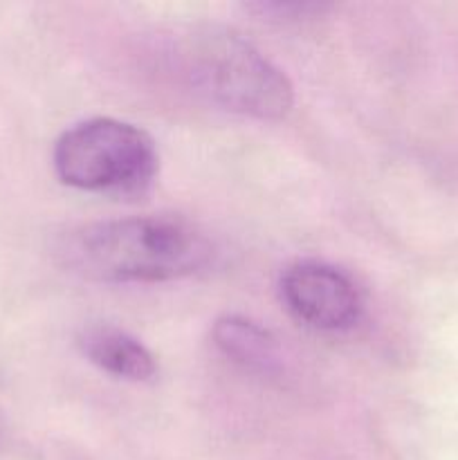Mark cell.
Masks as SVG:
<instances>
[{
  "label": "cell",
  "mask_w": 458,
  "mask_h": 460,
  "mask_svg": "<svg viewBox=\"0 0 458 460\" xmlns=\"http://www.w3.org/2000/svg\"><path fill=\"white\" fill-rule=\"evenodd\" d=\"M61 254L72 272L90 281L160 283L205 268L211 243L182 218L142 216L76 229Z\"/></svg>",
  "instance_id": "obj_1"
},
{
  "label": "cell",
  "mask_w": 458,
  "mask_h": 460,
  "mask_svg": "<svg viewBox=\"0 0 458 460\" xmlns=\"http://www.w3.org/2000/svg\"><path fill=\"white\" fill-rule=\"evenodd\" d=\"M193 88L225 111L281 119L295 103L290 79L242 36L227 30L196 34L184 48Z\"/></svg>",
  "instance_id": "obj_2"
},
{
  "label": "cell",
  "mask_w": 458,
  "mask_h": 460,
  "mask_svg": "<svg viewBox=\"0 0 458 460\" xmlns=\"http://www.w3.org/2000/svg\"><path fill=\"white\" fill-rule=\"evenodd\" d=\"M155 142L126 121L97 117L58 137L54 169L67 187L110 196H137L157 173Z\"/></svg>",
  "instance_id": "obj_3"
},
{
  "label": "cell",
  "mask_w": 458,
  "mask_h": 460,
  "mask_svg": "<svg viewBox=\"0 0 458 460\" xmlns=\"http://www.w3.org/2000/svg\"><path fill=\"white\" fill-rule=\"evenodd\" d=\"M287 310L317 331H348L362 317V295L341 270L319 261H304L281 277Z\"/></svg>",
  "instance_id": "obj_4"
},
{
  "label": "cell",
  "mask_w": 458,
  "mask_h": 460,
  "mask_svg": "<svg viewBox=\"0 0 458 460\" xmlns=\"http://www.w3.org/2000/svg\"><path fill=\"white\" fill-rule=\"evenodd\" d=\"M81 353L101 371L130 382H146L157 373L151 350L115 326H85L76 337Z\"/></svg>",
  "instance_id": "obj_5"
},
{
  "label": "cell",
  "mask_w": 458,
  "mask_h": 460,
  "mask_svg": "<svg viewBox=\"0 0 458 460\" xmlns=\"http://www.w3.org/2000/svg\"><path fill=\"white\" fill-rule=\"evenodd\" d=\"M214 344L225 358L254 373H274L278 367L277 340L259 323L227 314L214 323Z\"/></svg>",
  "instance_id": "obj_6"
},
{
  "label": "cell",
  "mask_w": 458,
  "mask_h": 460,
  "mask_svg": "<svg viewBox=\"0 0 458 460\" xmlns=\"http://www.w3.org/2000/svg\"><path fill=\"white\" fill-rule=\"evenodd\" d=\"M251 12H259L265 18H278V21H296V18H308L314 13L326 12L328 7L314 3H281V0H265V3L250 4Z\"/></svg>",
  "instance_id": "obj_7"
}]
</instances>
